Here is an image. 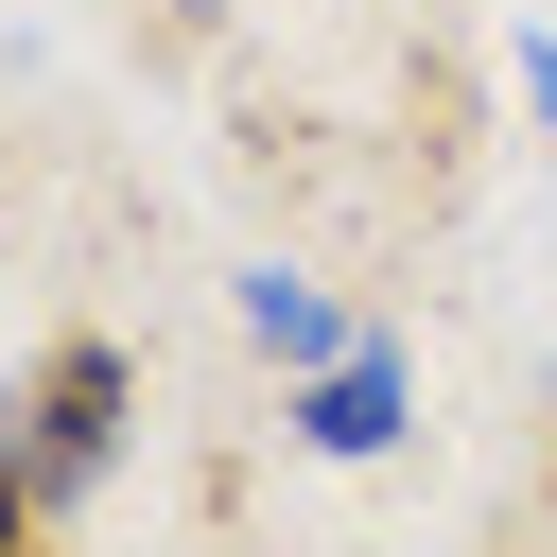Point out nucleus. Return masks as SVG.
<instances>
[{
	"label": "nucleus",
	"instance_id": "obj_1",
	"mask_svg": "<svg viewBox=\"0 0 557 557\" xmlns=\"http://www.w3.org/2000/svg\"><path fill=\"white\" fill-rule=\"evenodd\" d=\"M122 418H139V366H122L104 331H52V348L17 366V400H0V435H17L35 505H87V487L122 470Z\"/></svg>",
	"mask_w": 557,
	"mask_h": 557
},
{
	"label": "nucleus",
	"instance_id": "obj_2",
	"mask_svg": "<svg viewBox=\"0 0 557 557\" xmlns=\"http://www.w3.org/2000/svg\"><path fill=\"white\" fill-rule=\"evenodd\" d=\"M278 418H296V453L366 470V453H400V418H418V366H400V348L366 331V348H348V366H313V383H296Z\"/></svg>",
	"mask_w": 557,
	"mask_h": 557
},
{
	"label": "nucleus",
	"instance_id": "obj_3",
	"mask_svg": "<svg viewBox=\"0 0 557 557\" xmlns=\"http://www.w3.org/2000/svg\"><path fill=\"white\" fill-rule=\"evenodd\" d=\"M244 331H261V348H278V366H296V383H313V366H348V348H366V331H348V313H331V296H313V278H278V261H261V278H244Z\"/></svg>",
	"mask_w": 557,
	"mask_h": 557
},
{
	"label": "nucleus",
	"instance_id": "obj_4",
	"mask_svg": "<svg viewBox=\"0 0 557 557\" xmlns=\"http://www.w3.org/2000/svg\"><path fill=\"white\" fill-rule=\"evenodd\" d=\"M35 522H52V505H35V470H17V435H0V557H35Z\"/></svg>",
	"mask_w": 557,
	"mask_h": 557
},
{
	"label": "nucleus",
	"instance_id": "obj_5",
	"mask_svg": "<svg viewBox=\"0 0 557 557\" xmlns=\"http://www.w3.org/2000/svg\"><path fill=\"white\" fill-rule=\"evenodd\" d=\"M522 104H540V139H557V35H540V52H522Z\"/></svg>",
	"mask_w": 557,
	"mask_h": 557
}]
</instances>
